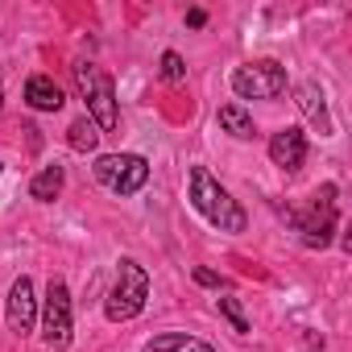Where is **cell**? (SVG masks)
Listing matches in <instances>:
<instances>
[{
  "mask_svg": "<svg viewBox=\"0 0 352 352\" xmlns=\"http://www.w3.org/2000/svg\"><path fill=\"white\" fill-rule=\"evenodd\" d=\"M75 83H79V96L87 104V120L100 129V133H112L120 124V112H116V91H112V79L96 67V63H75Z\"/></svg>",
  "mask_w": 352,
  "mask_h": 352,
  "instance_id": "2",
  "label": "cell"
},
{
  "mask_svg": "<svg viewBox=\"0 0 352 352\" xmlns=\"http://www.w3.org/2000/svg\"><path fill=\"white\" fill-rule=\"evenodd\" d=\"M162 79H166V83H183V79H187V63H183V54H174V50L162 54Z\"/></svg>",
  "mask_w": 352,
  "mask_h": 352,
  "instance_id": "17",
  "label": "cell"
},
{
  "mask_svg": "<svg viewBox=\"0 0 352 352\" xmlns=\"http://www.w3.org/2000/svg\"><path fill=\"white\" fill-rule=\"evenodd\" d=\"M191 204H195V212H199L208 224H216L220 232H245V212H241V204L212 179L208 166H195V170H191Z\"/></svg>",
  "mask_w": 352,
  "mask_h": 352,
  "instance_id": "1",
  "label": "cell"
},
{
  "mask_svg": "<svg viewBox=\"0 0 352 352\" xmlns=\"http://www.w3.org/2000/svg\"><path fill=\"white\" fill-rule=\"evenodd\" d=\"M67 133H71V137H67V141H71V149H79V153H91V149L100 145V129H96L87 116H83V120H75Z\"/></svg>",
  "mask_w": 352,
  "mask_h": 352,
  "instance_id": "15",
  "label": "cell"
},
{
  "mask_svg": "<svg viewBox=\"0 0 352 352\" xmlns=\"http://www.w3.org/2000/svg\"><path fill=\"white\" fill-rule=\"evenodd\" d=\"M220 315L232 323V331L236 336H249L253 331V323H249V315H245V307H241V298H232V294H224L220 298Z\"/></svg>",
  "mask_w": 352,
  "mask_h": 352,
  "instance_id": "16",
  "label": "cell"
},
{
  "mask_svg": "<svg viewBox=\"0 0 352 352\" xmlns=\"http://www.w3.org/2000/svg\"><path fill=\"white\" fill-rule=\"evenodd\" d=\"M195 282H199V286H220V274H212V270H195Z\"/></svg>",
  "mask_w": 352,
  "mask_h": 352,
  "instance_id": "18",
  "label": "cell"
},
{
  "mask_svg": "<svg viewBox=\"0 0 352 352\" xmlns=\"http://www.w3.org/2000/svg\"><path fill=\"white\" fill-rule=\"evenodd\" d=\"M220 129L232 133L236 141H249V137H253V116H249L241 104H224V108H220Z\"/></svg>",
  "mask_w": 352,
  "mask_h": 352,
  "instance_id": "14",
  "label": "cell"
},
{
  "mask_svg": "<svg viewBox=\"0 0 352 352\" xmlns=\"http://www.w3.org/2000/svg\"><path fill=\"white\" fill-rule=\"evenodd\" d=\"M34 323H38L34 282H30V278H17L13 290H9V327H13L17 336H25V331H34Z\"/></svg>",
  "mask_w": 352,
  "mask_h": 352,
  "instance_id": "10",
  "label": "cell"
},
{
  "mask_svg": "<svg viewBox=\"0 0 352 352\" xmlns=\"http://www.w3.org/2000/svg\"><path fill=\"white\" fill-rule=\"evenodd\" d=\"M96 179L112 191V195H137L149 183V162L141 153H108L96 166Z\"/></svg>",
  "mask_w": 352,
  "mask_h": 352,
  "instance_id": "4",
  "label": "cell"
},
{
  "mask_svg": "<svg viewBox=\"0 0 352 352\" xmlns=\"http://www.w3.org/2000/svg\"><path fill=\"white\" fill-rule=\"evenodd\" d=\"M25 104H30L34 112H58L67 100H63V87H58L50 75H30V83H25Z\"/></svg>",
  "mask_w": 352,
  "mask_h": 352,
  "instance_id": "11",
  "label": "cell"
},
{
  "mask_svg": "<svg viewBox=\"0 0 352 352\" xmlns=\"http://www.w3.org/2000/svg\"><path fill=\"white\" fill-rule=\"evenodd\" d=\"M204 21H208V13H204V9H191V13H187V25H191V30H199Z\"/></svg>",
  "mask_w": 352,
  "mask_h": 352,
  "instance_id": "19",
  "label": "cell"
},
{
  "mask_svg": "<svg viewBox=\"0 0 352 352\" xmlns=\"http://www.w3.org/2000/svg\"><path fill=\"white\" fill-rule=\"evenodd\" d=\"M63 183H67L63 166H46V170H38V179L30 183V195H34V199H42V204H50V199H58V195H63Z\"/></svg>",
  "mask_w": 352,
  "mask_h": 352,
  "instance_id": "13",
  "label": "cell"
},
{
  "mask_svg": "<svg viewBox=\"0 0 352 352\" xmlns=\"http://www.w3.org/2000/svg\"><path fill=\"white\" fill-rule=\"evenodd\" d=\"M294 104H298V112L307 116V124H311L319 137H331L327 100H323V87H319L315 79H307V83H298V87H294Z\"/></svg>",
  "mask_w": 352,
  "mask_h": 352,
  "instance_id": "8",
  "label": "cell"
},
{
  "mask_svg": "<svg viewBox=\"0 0 352 352\" xmlns=\"http://www.w3.org/2000/svg\"><path fill=\"white\" fill-rule=\"evenodd\" d=\"M145 298H149V274L133 261V257H120L116 265V282L108 290V302H104V315L112 323H124L133 315L145 311Z\"/></svg>",
  "mask_w": 352,
  "mask_h": 352,
  "instance_id": "3",
  "label": "cell"
},
{
  "mask_svg": "<svg viewBox=\"0 0 352 352\" xmlns=\"http://www.w3.org/2000/svg\"><path fill=\"white\" fill-rule=\"evenodd\" d=\"M145 352H216V348L199 336H187V331H166V336H153L145 344Z\"/></svg>",
  "mask_w": 352,
  "mask_h": 352,
  "instance_id": "12",
  "label": "cell"
},
{
  "mask_svg": "<svg viewBox=\"0 0 352 352\" xmlns=\"http://www.w3.org/2000/svg\"><path fill=\"white\" fill-rule=\"evenodd\" d=\"M0 104H5V83H0Z\"/></svg>",
  "mask_w": 352,
  "mask_h": 352,
  "instance_id": "20",
  "label": "cell"
},
{
  "mask_svg": "<svg viewBox=\"0 0 352 352\" xmlns=\"http://www.w3.org/2000/svg\"><path fill=\"white\" fill-rule=\"evenodd\" d=\"M232 91H236L241 100H278V96L286 91V71H282L274 58L236 67V71H232Z\"/></svg>",
  "mask_w": 352,
  "mask_h": 352,
  "instance_id": "5",
  "label": "cell"
},
{
  "mask_svg": "<svg viewBox=\"0 0 352 352\" xmlns=\"http://www.w3.org/2000/svg\"><path fill=\"white\" fill-rule=\"evenodd\" d=\"M294 224H298V232H302V245L307 249H323V245H331V232H336V187L327 183L319 195H315V204H311V212L307 216H290Z\"/></svg>",
  "mask_w": 352,
  "mask_h": 352,
  "instance_id": "6",
  "label": "cell"
},
{
  "mask_svg": "<svg viewBox=\"0 0 352 352\" xmlns=\"http://www.w3.org/2000/svg\"><path fill=\"white\" fill-rule=\"evenodd\" d=\"M71 331H75V319H71V290L67 282H50L46 290V311H42V336L50 348H67L71 344Z\"/></svg>",
  "mask_w": 352,
  "mask_h": 352,
  "instance_id": "7",
  "label": "cell"
},
{
  "mask_svg": "<svg viewBox=\"0 0 352 352\" xmlns=\"http://www.w3.org/2000/svg\"><path fill=\"white\" fill-rule=\"evenodd\" d=\"M270 157H274V166H282V170H298V166L307 162V133L294 129V124L278 129V133L270 137Z\"/></svg>",
  "mask_w": 352,
  "mask_h": 352,
  "instance_id": "9",
  "label": "cell"
}]
</instances>
